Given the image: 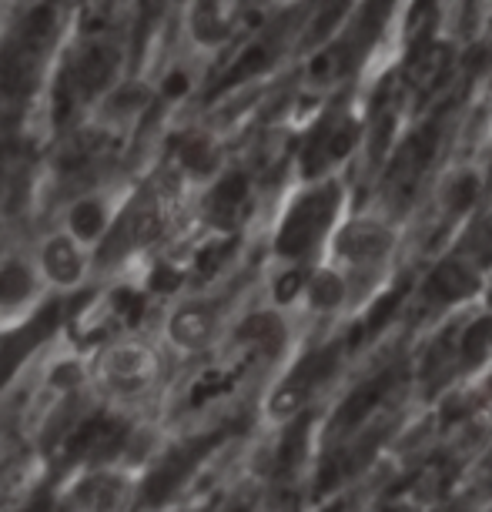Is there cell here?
I'll use <instances>...</instances> for the list:
<instances>
[{"label": "cell", "instance_id": "1", "mask_svg": "<svg viewBox=\"0 0 492 512\" xmlns=\"http://www.w3.org/2000/svg\"><path fill=\"white\" fill-rule=\"evenodd\" d=\"M51 31H54V11L51 7H37L24 21L21 31L14 34V41L0 51V98L21 101L34 91Z\"/></svg>", "mask_w": 492, "mask_h": 512}, {"label": "cell", "instance_id": "2", "mask_svg": "<svg viewBox=\"0 0 492 512\" xmlns=\"http://www.w3.org/2000/svg\"><path fill=\"white\" fill-rule=\"evenodd\" d=\"M392 248H395V231L389 225H382L379 218H352L332 238L335 265L352 268V272H372V268L385 265Z\"/></svg>", "mask_w": 492, "mask_h": 512}, {"label": "cell", "instance_id": "3", "mask_svg": "<svg viewBox=\"0 0 492 512\" xmlns=\"http://www.w3.org/2000/svg\"><path fill=\"white\" fill-rule=\"evenodd\" d=\"M328 208H332V195H312L302 205H295L292 218L282 228V238H278V251L282 255H302V251L312 248V241L328 221Z\"/></svg>", "mask_w": 492, "mask_h": 512}, {"label": "cell", "instance_id": "4", "mask_svg": "<svg viewBox=\"0 0 492 512\" xmlns=\"http://www.w3.org/2000/svg\"><path fill=\"white\" fill-rule=\"evenodd\" d=\"M158 369V359H154L151 349L144 345H114V349L104 355V375L108 382H114L118 389H138L144 385Z\"/></svg>", "mask_w": 492, "mask_h": 512}, {"label": "cell", "instance_id": "5", "mask_svg": "<svg viewBox=\"0 0 492 512\" xmlns=\"http://www.w3.org/2000/svg\"><path fill=\"white\" fill-rule=\"evenodd\" d=\"M305 298L318 315H335L339 308L349 302V278L339 265H322L305 278Z\"/></svg>", "mask_w": 492, "mask_h": 512}, {"label": "cell", "instance_id": "6", "mask_svg": "<svg viewBox=\"0 0 492 512\" xmlns=\"http://www.w3.org/2000/svg\"><path fill=\"white\" fill-rule=\"evenodd\" d=\"M57 315H61V308H57V305H47L44 312L37 315L34 322L24 328L21 335H14V338H7V342H0V382H4L7 375H11V372L17 369V362H21L24 355L31 352L34 345L41 342V338L57 325Z\"/></svg>", "mask_w": 492, "mask_h": 512}, {"label": "cell", "instance_id": "7", "mask_svg": "<svg viewBox=\"0 0 492 512\" xmlns=\"http://www.w3.org/2000/svg\"><path fill=\"white\" fill-rule=\"evenodd\" d=\"M168 335L175 338L181 349H205L215 338V312L208 305H185L171 315Z\"/></svg>", "mask_w": 492, "mask_h": 512}, {"label": "cell", "instance_id": "8", "mask_svg": "<svg viewBox=\"0 0 492 512\" xmlns=\"http://www.w3.org/2000/svg\"><path fill=\"white\" fill-rule=\"evenodd\" d=\"M198 456H201V442L178 449V452H171V456L164 459V466L154 472V476L148 479V486H144V502H148V506H154V502H161L164 496H171V489H175L178 482L188 476Z\"/></svg>", "mask_w": 492, "mask_h": 512}, {"label": "cell", "instance_id": "9", "mask_svg": "<svg viewBox=\"0 0 492 512\" xmlns=\"http://www.w3.org/2000/svg\"><path fill=\"white\" fill-rule=\"evenodd\" d=\"M44 268L57 285H77L84 275V258L77 255V248L67 238H54L44 248Z\"/></svg>", "mask_w": 492, "mask_h": 512}, {"label": "cell", "instance_id": "10", "mask_svg": "<svg viewBox=\"0 0 492 512\" xmlns=\"http://www.w3.org/2000/svg\"><path fill=\"white\" fill-rule=\"evenodd\" d=\"M111 71H114V57L104 51V47H88L77 61V88L84 94H98L104 84L111 81Z\"/></svg>", "mask_w": 492, "mask_h": 512}, {"label": "cell", "instance_id": "11", "mask_svg": "<svg viewBox=\"0 0 492 512\" xmlns=\"http://www.w3.org/2000/svg\"><path fill=\"white\" fill-rule=\"evenodd\" d=\"M34 288V278L24 265H7L0 272V305H21Z\"/></svg>", "mask_w": 492, "mask_h": 512}, {"label": "cell", "instance_id": "12", "mask_svg": "<svg viewBox=\"0 0 492 512\" xmlns=\"http://www.w3.org/2000/svg\"><path fill=\"white\" fill-rule=\"evenodd\" d=\"M71 228H74V235L84 241L98 238L104 231V208L98 201H81V205L71 211Z\"/></svg>", "mask_w": 492, "mask_h": 512}, {"label": "cell", "instance_id": "13", "mask_svg": "<svg viewBox=\"0 0 492 512\" xmlns=\"http://www.w3.org/2000/svg\"><path fill=\"white\" fill-rule=\"evenodd\" d=\"M84 499H88L91 512H111L114 506H118V499H121V482L111 479V476L91 479L88 492H84Z\"/></svg>", "mask_w": 492, "mask_h": 512}, {"label": "cell", "instance_id": "14", "mask_svg": "<svg viewBox=\"0 0 492 512\" xmlns=\"http://www.w3.org/2000/svg\"><path fill=\"white\" fill-rule=\"evenodd\" d=\"M245 195H248V181L241 178V175H231V178H225L218 185V191H215V215H235V211L241 208V201H245Z\"/></svg>", "mask_w": 492, "mask_h": 512}, {"label": "cell", "instance_id": "15", "mask_svg": "<svg viewBox=\"0 0 492 512\" xmlns=\"http://www.w3.org/2000/svg\"><path fill=\"white\" fill-rule=\"evenodd\" d=\"M181 161L188 164L191 171H198V175H205V171L215 168V151H211V144L208 141H188L185 144V151H181Z\"/></svg>", "mask_w": 492, "mask_h": 512}, {"label": "cell", "instance_id": "16", "mask_svg": "<svg viewBox=\"0 0 492 512\" xmlns=\"http://www.w3.org/2000/svg\"><path fill=\"white\" fill-rule=\"evenodd\" d=\"M195 31L201 41H218V37H225L228 34V27L218 21V14H215V0H205L201 4V11L195 17Z\"/></svg>", "mask_w": 492, "mask_h": 512}, {"label": "cell", "instance_id": "17", "mask_svg": "<svg viewBox=\"0 0 492 512\" xmlns=\"http://www.w3.org/2000/svg\"><path fill=\"white\" fill-rule=\"evenodd\" d=\"M305 288V278H302V272H288V275H282L278 278V285H275V298L278 302H292V298L302 292Z\"/></svg>", "mask_w": 492, "mask_h": 512}, {"label": "cell", "instance_id": "18", "mask_svg": "<svg viewBox=\"0 0 492 512\" xmlns=\"http://www.w3.org/2000/svg\"><path fill=\"white\" fill-rule=\"evenodd\" d=\"M71 77H61V88H57L54 94V114H57V121H64L67 118V111H71Z\"/></svg>", "mask_w": 492, "mask_h": 512}, {"label": "cell", "instance_id": "19", "mask_svg": "<svg viewBox=\"0 0 492 512\" xmlns=\"http://www.w3.org/2000/svg\"><path fill=\"white\" fill-rule=\"evenodd\" d=\"M81 375H84V372L77 369L74 362H64L61 369L54 372V385H57V389H74V385L81 382Z\"/></svg>", "mask_w": 492, "mask_h": 512}, {"label": "cell", "instance_id": "20", "mask_svg": "<svg viewBox=\"0 0 492 512\" xmlns=\"http://www.w3.org/2000/svg\"><path fill=\"white\" fill-rule=\"evenodd\" d=\"M185 77H181V74H175V77H171V81L168 84H164V94H168V98H175V94H181V91H185Z\"/></svg>", "mask_w": 492, "mask_h": 512}]
</instances>
